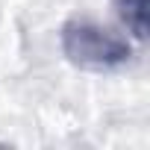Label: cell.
I'll list each match as a JSON object with an SVG mask.
<instances>
[{
  "label": "cell",
  "instance_id": "2",
  "mask_svg": "<svg viewBox=\"0 0 150 150\" xmlns=\"http://www.w3.org/2000/svg\"><path fill=\"white\" fill-rule=\"evenodd\" d=\"M147 6H150V0H115L121 21L129 27V33L135 38L147 35Z\"/></svg>",
  "mask_w": 150,
  "mask_h": 150
},
{
  "label": "cell",
  "instance_id": "1",
  "mask_svg": "<svg viewBox=\"0 0 150 150\" xmlns=\"http://www.w3.org/2000/svg\"><path fill=\"white\" fill-rule=\"evenodd\" d=\"M59 38H62V53L68 56L71 65H77L83 71H94V74L118 71L132 56V47L127 38H121L118 33H112L88 18L68 21L62 27Z\"/></svg>",
  "mask_w": 150,
  "mask_h": 150
}]
</instances>
